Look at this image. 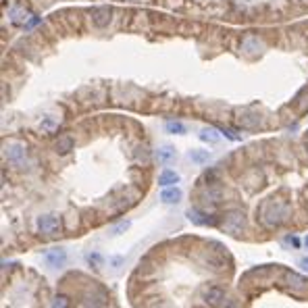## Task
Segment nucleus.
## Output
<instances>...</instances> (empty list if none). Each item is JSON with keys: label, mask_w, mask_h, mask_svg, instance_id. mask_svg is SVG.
I'll return each mask as SVG.
<instances>
[{"label": "nucleus", "mask_w": 308, "mask_h": 308, "mask_svg": "<svg viewBox=\"0 0 308 308\" xmlns=\"http://www.w3.org/2000/svg\"><path fill=\"white\" fill-rule=\"evenodd\" d=\"M285 217H288V204L283 200H269L260 210V219L269 227L283 223Z\"/></svg>", "instance_id": "nucleus-1"}, {"label": "nucleus", "mask_w": 308, "mask_h": 308, "mask_svg": "<svg viewBox=\"0 0 308 308\" xmlns=\"http://www.w3.org/2000/svg\"><path fill=\"white\" fill-rule=\"evenodd\" d=\"M44 260L50 269H63L67 265V252L63 248H52L44 252Z\"/></svg>", "instance_id": "nucleus-2"}, {"label": "nucleus", "mask_w": 308, "mask_h": 308, "mask_svg": "<svg viewBox=\"0 0 308 308\" xmlns=\"http://www.w3.org/2000/svg\"><path fill=\"white\" fill-rule=\"evenodd\" d=\"M36 225H38V231H40V233L48 235V233L56 231V227H58V217H56L54 212H44V214H40V217H38Z\"/></svg>", "instance_id": "nucleus-3"}, {"label": "nucleus", "mask_w": 308, "mask_h": 308, "mask_svg": "<svg viewBox=\"0 0 308 308\" xmlns=\"http://www.w3.org/2000/svg\"><path fill=\"white\" fill-rule=\"evenodd\" d=\"M113 19V9L111 7H100V9H94V13H92V21H94V25L98 27H106Z\"/></svg>", "instance_id": "nucleus-4"}, {"label": "nucleus", "mask_w": 308, "mask_h": 308, "mask_svg": "<svg viewBox=\"0 0 308 308\" xmlns=\"http://www.w3.org/2000/svg\"><path fill=\"white\" fill-rule=\"evenodd\" d=\"M186 217H188L194 225H212V223H214V219L208 217V214L202 212L200 208H190V210L186 212Z\"/></svg>", "instance_id": "nucleus-5"}, {"label": "nucleus", "mask_w": 308, "mask_h": 308, "mask_svg": "<svg viewBox=\"0 0 308 308\" xmlns=\"http://www.w3.org/2000/svg\"><path fill=\"white\" fill-rule=\"evenodd\" d=\"M223 296H225V292L221 290V288H208L206 292H204V302L208 304V306H212V308H217V306H221V302H223Z\"/></svg>", "instance_id": "nucleus-6"}, {"label": "nucleus", "mask_w": 308, "mask_h": 308, "mask_svg": "<svg viewBox=\"0 0 308 308\" xmlns=\"http://www.w3.org/2000/svg\"><path fill=\"white\" fill-rule=\"evenodd\" d=\"M5 157L11 161V163H21L25 159V148L21 144H9L5 148Z\"/></svg>", "instance_id": "nucleus-7"}, {"label": "nucleus", "mask_w": 308, "mask_h": 308, "mask_svg": "<svg viewBox=\"0 0 308 308\" xmlns=\"http://www.w3.org/2000/svg\"><path fill=\"white\" fill-rule=\"evenodd\" d=\"M181 190L177 188V186H173V188H165L163 192H161V202H165V204H177L179 200H181Z\"/></svg>", "instance_id": "nucleus-8"}, {"label": "nucleus", "mask_w": 308, "mask_h": 308, "mask_svg": "<svg viewBox=\"0 0 308 308\" xmlns=\"http://www.w3.org/2000/svg\"><path fill=\"white\" fill-rule=\"evenodd\" d=\"M83 308H106V298L104 294H96L92 292L85 296V302H83Z\"/></svg>", "instance_id": "nucleus-9"}, {"label": "nucleus", "mask_w": 308, "mask_h": 308, "mask_svg": "<svg viewBox=\"0 0 308 308\" xmlns=\"http://www.w3.org/2000/svg\"><path fill=\"white\" fill-rule=\"evenodd\" d=\"M177 183H179V175L171 169H165L159 177V186H163V188H173V186H177Z\"/></svg>", "instance_id": "nucleus-10"}, {"label": "nucleus", "mask_w": 308, "mask_h": 308, "mask_svg": "<svg viewBox=\"0 0 308 308\" xmlns=\"http://www.w3.org/2000/svg\"><path fill=\"white\" fill-rule=\"evenodd\" d=\"M175 157H177V152H175L173 146H161V148L157 150V159H159V163H163V165H169L171 161H175Z\"/></svg>", "instance_id": "nucleus-11"}, {"label": "nucleus", "mask_w": 308, "mask_h": 308, "mask_svg": "<svg viewBox=\"0 0 308 308\" xmlns=\"http://www.w3.org/2000/svg\"><path fill=\"white\" fill-rule=\"evenodd\" d=\"M285 281L292 285V290H296V292H302V290H306L308 288V281L304 279L302 275H298V273H288L285 275Z\"/></svg>", "instance_id": "nucleus-12"}, {"label": "nucleus", "mask_w": 308, "mask_h": 308, "mask_svg": "<svg viewBox=\"0 0 308 308\" xmlns=\"http://www.w3.org/2000/svg\"><path fill=\"white\" fill-rule=\"evenodd\" d=\"M241 225H244V217L239 212H229L225 217V227L229 231H237V227H241Z\"/></svg>", "instance_id": "nucleus-13"}, {"label": "nucleus", "mask_w": 308, "mask_h": 308, "mask_svg": "<svg viewBox=\"0 0 308 308\" xmlns=\"http://www.w3.org/2000/svg\"><path fill=\"white\" fill-rule=\"evenodd\" d=\"M200 140H202V142H208V144H219L221 134H219L217 129H212V127H206V129L200 131Z\"/></svg>", "instance_id": "nucleus-14"}, {"label": "nucleus", "mask_w": 308, "mask_h": 308, "mask_svg": "<svg viewBox=\"0 0 308 308\" xmlns=\"http://www.w3.org/2000/svg\"><path fill=\"white\" fill-rule=\"evenodd\" d=\"M165 129H167L169 134H173V136H183V134L188 131V129H186V125H183L181 121H167Z\"/></svg>", "instance_id": "nucleus-15"}, {"label": "nucleus", "mask_w": 308, "mask_h": 308, "mask_svg": "<svg viewBox=\"0 0 308 308\" xmlns=\"http://www.w3.org/2000/svg\"><path fill=\"white\" fill-rule=\"evenodd\" d=\"M208 159H210V154L206 150H190V161L196 165H204V163H208Z\"/></svg>", "instance_id": "nucleus-16"}, {"label": "nucleus", "mask_w": 308, "mask_h": 308, "mask_svg": "<svg viewBox=\"0 0 308 308\" xmlns=\"http://www.w3.org/2000/svg\"><path fill=\"white\" fill-rule=\"evenodd\" d=\"M71 148H73V140H71L69 136L60 138V140L56 142V152H58V154H67Z\"/></svg>", "instance_id": "nucleus-17"}, {"label": "nucleus", "mask_w": 308, "mask_h": 308, "mask_svg": "<svg viewBox=\"0 0 308 308\" xmlns=\"http://www.w3.org/2000/svg\"><path fill=\"white\" fill-rule=\"evenodd\" d=\"M29 17H32V15H29L27 11H21V9H13L11 11V21L13 23H25Z\"/></svg>", "instance_id": "nucleus-18"}, {"label": "nucleus", "mask_w": 308, "mask_h": 308, "mask_svg": "<svg viewBox=\"0 0 308 308\" xmlns=\"http://www.w3.org/2000/svg\"><path fill=\"white\" fill-rule=\"evenodd\" d=\"M67 306H69L67 296H63V294L54 296V300H52V308H67Z\"/></svg>", "instance_id": "nucleus-19"}, {"label": "nucleus", "mask_w": 308, "mask_h": 308, "mask_svg": "<svg viewBox=\"0 0 308 308\" xmlns=\"http://www.w3.org/2000/svg\"><path fill=\"white\" fill-rule=\"evenodd\" d=\"M42 129H46V131H54V129H56V121H54L52 117H46V119L42 121Z\"/></svg>", "instance_id": "nucleus-20"}, {"label": "nucleus", "mask_w": 308, "mask_h": 308, "mask_svg": "<svg viewBox=\"0 0 308 308\" xmlns=\"http://www.w3.org/2000/svg\"><path fill=\"white\" fill-rule=\"evenodd\" d=\"M127 229H129V223H127V221H121V223H117V227L111 229V233H113V235H119V233L127 231Z\"/></svg>", "instance_id": "nucleus-21"}, {"label": "nucleus", "mask_w": 308, "mask_h": 308, "mask_svg": "<svg viewBox=\"0 0 308 308\" xmlns=\"http://www.w3.org/2000/svg\"><path fill=\"white\" fill-rule=\"evenodd\" d=\"M285 241L292 246V248H300V246H302V241H300V237H298V235H288V237H285Z\"/></svg>", "instance_id": "nucleus-22"}, {"label": "nucleus", "mask_w": 308, "mask_h": 308, "mask_svg": "<svg viewBox=\"0 0 308 308\" xmlns=\"http://www.w3.org/2000/svg\"><path fill=\"white\" fill-rule=\"evenodd\" d=\"M87 260H90V265H94L96 269L102 265V258H100V254H90V256H87Z\"/></svg>", "instance_id": "nucleus-23"}, {"label": "nucleus", "mask_w": 308, "mask_h": 308, "mask_svg": "<svg viewBox=\"0 0 308 308\" xmlns=\"http://www.w3.org/2000/svg\"><path fill=\"white\" fill-rule=\"evenodd\" d=\"M121 262H123V258H121V256H113V260H111V265H113V267H119Z\"/></svg>", "instance_id": "nucleus-24"}, {"label": "nucleus", "mask_w": 308, "mask_h": 308, "mask_svg": "<svg viewBox=\"0 0 308 308\" xmlns=\"http://www.w3.org/2000/svg\"><path fill=\"white\" fill-rule=\"evenodd\" d=\"M300 267H302L304 271H308V258H302V260H300Z\"/></svg>", "instance_id": "nucleus-25"}, {"label": "nucleus", "mask_w": 308, "mask_h": 308, "mask_svg": "<svg viewBox=\"0 0 308 308\" xmlns=\"http://www.w3.org/2000/svg\"><path fill=\"white\" fill-rule=\"evenodd\" d=\"M304 246H306V248H308V235L304 237Z\"/></svg>", "instance_id": "nucleus-26"}]
</instances>
